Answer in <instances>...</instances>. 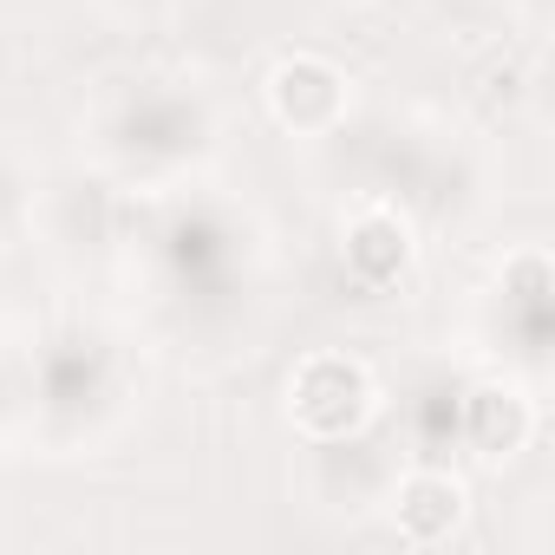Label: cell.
Instances as JSON below:
<instances>
[{"label": "cell", "mask_w": 555, "mask_h": 555, "mask_svg": "<svg viewBox=\"0 0 555 555\" xmlns=\"http://www.w3.org/2000/svg\"><path fill=\"white\" fill-rule=\"evenodd\" d=\"M288 405H295V425H301L308 438H347V431H360L366 412H373V379H366V366L347 360V353H314V360L295 373Z\"/></svg>", "instance_id": "obj_1"}, {"label": "cell", "mask_w": 555, "mask_h": 555, "mask_svg": "<svg viewBox=\"0 0 555 555\" xmlns=\"http://www.w3.org/2000/svg\"><path fill=\"white\" fill-rule=\"evenodd\" d=\"M268 105H274V118L295 125V131H327L347 112V79L321 53H295V60H282L268 73Z\"/></svg>", "instance_id": "obj_2"}, {"label": "cell", "mask_w": 555, "mask_h": 555, "mask_svg": "<svg viewBox=\"0 0 555 555\" xmlns=\"http://www.w3.org/2000/svg\"><path fill=\"white\" fill-rule=\"evenodd\" d=\"M399 535L405 542H418V548H431V542H444L457 522H464V483L457 477H444V470H412L405 483H399Z\"/></svg>", "instance_id": "obj_3"}, {"label": "cell", "mask_w": 555, "mask_h": 555, "mask_svg": "<svg viewBox=\"0 0 555 555\" xmlns=\"http://www.w3.org/2000/svg\"><path fill=\"white\" fill-rule=\"evenodd\" d=\"M405 261H412V235H405V222L399 216H360L353 229H347V274L353 282H366V288H392L399 274H405Z\"/></svg>", "instance_id": "obj_4"}, {"label": "cell", "mask_w": 555, "mask_h": 555, "mask_svg": "<svg viewBox=\"0 0 555 555\" xmlns=\"http://www.w3.org/2000/svg\"><path fill=\"white\" fill-rule=\"evenodd\" d=\"M529 399H516V392H496V386H483V392H470L464 399V431H470V444L483 451V457H509L522 438H529Z\"/></svg>", "instance_id": "obj_5"}]
</instances>
